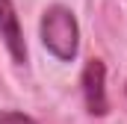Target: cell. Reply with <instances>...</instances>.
Instances as JSON below:
<instances>
[{
  "label": "cell",
  "instance_id": "obj_1",
  "mask_svg": "<svg viewBox=\"0 0 127 124\" xmlns=\"http://www.w3.org/2000/svg\"><path fill=\"white\" fill-rule=\"evenodd\" d=\"M41 41L44 47L62 62H71L80 47V27L71 9L65 6H50L41 15Z\"/></svg>",
  "mask_w": 127,
  "mask_h": 124
},
{
  "label": "cell",
  "instance_id": "obj_2",
  "mask_svg": "<svg viewBox=\"0 0 127 124\" xmlns=\"http://www.w3.org/2000/svg\"><path fill=\"white\" fill-rule=\"evenodd\" d=\"M83 97H86V109L92 112V115H106V109H109V103H106V89H103V83H106V68H103V62L100 59H89L86 62V68H83Z\"/></svg>",
  "mask_w": 127,
  "mask_h": 124
},
{
  "label": "cell",
  "instance_id": "obj_3",
  "mask_svg": "<svg viewBox=\"0 0 127 124\" xmlns=\"http://www.w3.org/2000/svg\"><path fill=\"white\" fill-rule=\"evenodd\" d=\"M0 38L15 62H27V41H24V30L12 0H0Z\"/></svg>",
  "mask_w": 127,
  "mask_h": 124
},
{
  "label": "cell",
  "instance_id": "obj_4",
  "mask_svg": "<svg viewBox=\"0 0 127 124\" xmlns=\"http://www.w3.org/2000/svg\"><path fill=\"white\" fill-rule=\"evenodd\" d=\"M0 124H35V121L18 109H6V112H0Z\"/></svg>",
  "mask_w": 127,
  "mask_h": 124
}]
</instances>
